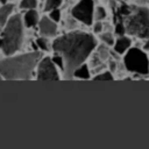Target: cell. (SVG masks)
Returning <instances> with one entry per match:
<instances>
[{
  "mask_svg": "<svg viewBox=\"0 0 149 149\" xmlns=\"http://www.w3.org/2000/svg\"><path fill=\"white\" fill-rule=\"evenodd\" d=\"M97 47L95 37L86 31L72 30L59 37H56L51 44L55 54H58L64 59L63 78L72 79L73 71L85 63Z\"/></svg>",
  "mask_w": 149,
  "mask_h": 149,
  "instance_id": "cell-1",
  "label": "cell"
},
{
  "mask_svg": "<svg viewBox=\"0 0 149 149\" xmlns=\"http://www.w3.org/2000/svg\"><path fill=\"white\" fill-rule=\"evenodd\" d=\"M41 58L42 52L38 50L0 58V76L9 80L30 79Z\"/></svg>",
  "mask_w": 149,
  "mask_h": 149,
  "instance_id": "cell-2",
  "label": "cell"
},
{
  "mask_svg": "<svg viewBox=\"0 0 149 149\" xmlns=\"http://www.w3.org/2000/svg\"><path fill=\"white\" fill-rule=\"evenodd\" d=\"M23 41V21L20 14L9 16L0 35V49L6 56L16 52Z\"/></svg>",
  "mask_w": 149,
  "mask_h": 149,
  "instance_id": "cell-3",
  "label": "cell"
},
{
  "mask_svg": "<svg viewBox=\"0 0 149 149\" xmlns=\"http://www.w3.org/2000/svg\"><path fill=\"white\" fill-rule=\"evenodd\" d=\"M129 14L123 17L125 34L137 38H149V8L133 7Z\"/></svg>",
  "mask_w": 149,
  "mask_h": 149,
  "instance_id": "cell-4",
  "label": "cell"
},
{
  "mask_svg": "<svg viewBox=\"0 0 149 149\" xmlns=\"http://www.w3.org/2000/svg\"><path fill=\"white\" fill-rule=\"evenodd\" d=\"M123 64L129 72L143 76L149 74V57L140 48H129L123 56Z\"/></svg>",
  "mask_w": 149,
  "mask_h": 149,
  "instance_id": "cell-5",
  "label": "cell"
},
{
  "mask_svg": "<svg viewBox=\"0 0 149 149\" xmlns=\"http://www.w3.org/2000/svg\"><path fill=\"white\" fill-rule=\"evenodd\" d=\"M94 0H79L71 9V15L79 22L91 26L93 23Z\"/></svg>",
  "mask_w": 149,
  "mask_h": 149,
  "instance_id": "cell-6",
  "label": "cell"
},
{
  "mask_svg": "<svg viewBox=\"0 0 149 149\" xmlns=\"http://www.w3.org/2000/svg\"><path fill=\"white\" fill-rule=\"evenodd\" d=\"M36 78L38 80H58L59 73L51 57H43L36 65Z\"/></svg>",
  "mask_w": 149,
  "mask_h": 149,
  "instance_id": "cell-7",
  "label": "cell"
},
{
  "mask_svg": "<svg viewBox=\"0 0 149 149\" xmlns=\"http://www.w3.org/2000/svg\"><path fill=\"white\" fill-rule=\"evenodd\" d=\"M38 30L43 37H51L55 36L57 33V23L52 21L49 16H42L38 21Z\"/></svg>",
  "mask_w": 149,
  "mask_h": 149,
  "instance_id": "cell-8",
  "label": "cell"
},
{
  "mask_svg": "<svg viewBox=\"0 0 149 149\" xmlns=\"http://www.w3.org/2000/svg\"><path fill=\"white\" fill-rule=\"evenodd\" d=\"M130 45H132V40L125 35H121L119 38H116V41H114V44H113L114 51L120 55L125 54L130 48Z\"/></svg>",
  "mask_w": 149,
  "mask_h": 149,
  "instance_id": "cell-9",
  "label": "cell"
},
{
  "mask_svg": "<svg viewBox=\"0 0 149 149\" xmlns=\"http://www.w3.org/2000/svg\"><path fill=\"white\" fill-rule=\"evenodd\" d=\"M13 9H14L13 3H5L0 7V29L3 28V26L6 24L7 20L9 19L10 14L13 13Z\"/></svg>",
  "mask_w": 149,
  "mask_h": 149,
  "instance_id": "cell-10",
  "label": "cell"
},
{
  "mask_svg": "<svg viewBox=\"0 0 149 149\" xmlns=\"http://www.w3.org/2000/svg\"><path fill=\"white\" fill-rule=\"evenodd\" d=\"M40 21V16H38V13L37 10L34 9H28L23 16V22L27 27H34Z\"/></svg>",
  "mask_w": 149,
  "mask_h": 149,
  "instance_id": "cell-11",
  "label": "cell"
},
{
  "mask_svg": "<svg viewBox=\"0 0 149 149\" xmlns=\"http://www.w3.org/2000/svg\"><path fill=\"white\" fill-rule=\"evenodd\" d=\"M73 78H78V79H90L91 78V72L88 69V65L83 63L81 65H79L74 71H73Z\"/></svg>",
  "mask_w": 149,
  "mask_h": 149,
  "instance_id": "cell-12",
  "label": "cell"
},
{
  "mask_svg": "<svg viewBox=\"0 0 149 149\" xmlns=\"http://www.w3.org/2000/svg\"><path fill=\"white\" fill-rule=\"evenodd\" d=\"M114 77H113V72L111 71H101L99 73H97L94 77H93V80H113Z\"/></svg>",
  "mask_w": 149,
  "mask_h": 149,
  "instance_id": "cell-13",
  "label": "cell"
},
{
  "mask_svg": "<svg viewBox=\"0 0 149 149\" xmlns=\"http://www.w3.org/2000/svg\"><path fill=\"white\" fill-rule=\"evenodd\" d=\"M95 55L98 56V58H99L101 62H105V61L109 57V52H108L107 47H106V45H99Z\"/></svg>",
  "mask_w": 149,
  "mask_h": 149,
  "instance_id": "cell-14",
  "label": "cell"
},
{
  "mask_svg": "<svg viewBox=\"0 0 149 149\" xmlns=\"http://www.w3.org/2000/svg\"><path fill=\"white\" fill-rule=\"evenodd\" d=\"M63 0H45V5H44V12H50L54 8H58L62 5Z\"/></svg>",
  "mask_w": 149,
  "mask_h": 149,
  "instance_id": "cell-15",
  "label": "cell"
},
{
  "mask_svg": "<svg viewBox=\"0 0 149 149\" xmlns=\"http://www.w3.org/2000/svg\"><path fill=\"white\" fill-rule=\"evenodd\" d=\"M100 40L106 44V45H113L114 44V37L112 35V33L109 31H105L100 34Z\"/></svg>",
  "mask_w": 149,
  "mask_h": 149,
  "instance_id": "cell-16",
  "label": "cell"
},
{
  "mask_svg": "<svg viewBox=\"0 0 149 149\" xmlns=\"http://www.w3.org/2000/svg\"><path fill=\"white\" fill-rule=\"evenodd\" d=\"M37 6V0H21L20 8L21 9H34Z\"/></svg>",
  "mask_w": 149,
  "mask_h": 149,
  "instance_id": "cell-17",
  "label": "cell"
},
{
  "mask_svg": "<svg viewBox=\"0 0 149 149\" xmlns=\"http://www.w3.org/2000/svg\"><path fill=\"white\" fill-rule=\"evenodd\" d=\"M106 15H107V13H106L105 8L99 6V7H97V8L94 9V13H93V19H95L97 21H101V20H104V19L106 17Z\"/></svg>",
  "mask_w": 149,
  "mask_h": 149,
  "instance_id": "cell-18",
  "label": "cell"
},
{
  "mask_svg": "<svg viewBox=\"0 0 149 149\" xmlns=\"http://www.w3.org/2000/svg\"><path fill=\"white\" fill-rule=\"evenodd\" d=\"M51 59H52V62L55 63V65H56L57 68H59L62 71L64 70V59H63V57H62L61 55L55 54V56L51 57Z\"/></svg>",
  "mask_w": 149,
  "mask_h": 149,
  "instance_id": "cell-19",
  "label": "cell"
},
{
  "mask_svg": "<svg viewBox=\"0 0 149 149\" xmlns=\"http://www.w3.org/2000/svg\"><path fill=\"white\" fill-rule=\"evenodd\" d=\"M35 43H36L37 48H40L41 50H43V51H48V50H49L48 43H47V41H45V37H38V38L35 41Z\"/></svg>",
  "mask_w": 149,
  "mask_h": 149,
  "instance_id": "cell-20",
  "label": "cell"
},
{
  "mask_svg": "<svg viewBox=\"0 0 149 149\" xmlns=\"http://www.w3.org/2000/svg\"><path fill=\"white\" fill-rule=\"evenodd\" d=\"M49 17L52 20V21H55L56 23L61 20V10L58 9V8H54V9H51L50 12H49Z\"/></svg>",
  "mask_w": 149,
  "mask_h": 149,
  "instance_id": "cell-21",
  "label": "cell"
},
{
  "mask_svg": "<svg viewBox=\"0 0 149 149\" xmlns=\"http://www.w3.org/2000/svg\"><path fill=\"white\" fill-rule=\"evenodd\" d=\"M101 30H102V23H101L100 21H97V22L94 23V26H93V31H94L95 34H100Z\"/></svg>",
  "mask_w": 149,
  "mask_h": 149,
  "instance_id": "cell-22",
  "label": "cell"
},
{
  "mask_svg": "<svg viewBox=\"0 0 149 149\" xmlns=\"http://www.w3.org/2000/svg\"><path fill=\"white\" fill-rule=\"evenodd\" d=\"M115 70V63L114 62H111V72H113Z\"/></svg>",
  "mask_w": 149,
  "mask_h": 149,
  "instance_id": "cell-23",
  "label": "cell"
},
{
  "mask_svg": "<svg viewBox=\"0 0 149 149\" xmlns=\"http://www.w3.org/2000/svg\"><path fill=\"white\" fill-rule=\"evenodd\" d=\"M144 49H146V50H149V38H148V41L144 43Z\"/></svg>",
  "mask_w": 149,
  "mask_h": 149,
  "instance_id": "cell-24",
  "label": "cell"
},
{
  "mask_svg": "<svg viewBox=\"0 0 149 149\" xmlns=\"http://www.w3.org/2000/svg\"><path fill=\"white\" fill-rule=\"evenodd\" d=\"M0 2H1L2 5H5V3H7V0H0Z\"/></svg>",
  "mask_w": 149,
  "mask_h": 149,
  "instance_id": "cell-25",
  "label": "cell"
}]
</instances>
